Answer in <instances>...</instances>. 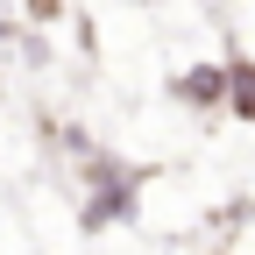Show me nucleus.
<instances>
[{"instance_id":"obj_4","label":"nucleus","mask_w":255,"mask_h":255,"mask_svg":"<svg viewBox=\"0 0 255 255\" xmlns=\"http://www.w3.org/2000/svg\"><path fill=\"white\" fill-rule=\"evenodd\" d=\"M28 14H36V21H50V14H57V0H28Z\"/></svg>"},{"instance_id":"obj_2","label":"nucleus","mask_w":255,"mask_h":255,"mask_svg":"<svg viewBox=\"0 0 255 255\" xmlns=\"http://www.w3.org/2000/svg\"><path fill=\"white\" fill-rule=\"evenodd\" d=\"M177 100H191V107H220V100H227V71H220V64L184 71V78H177Z\"/></svg>"},{"instance_id":"obj_3","label":"nucleus","mask_w":255,"mask_h":255,"mask_svg":"<svg viewBox=\"0 0 255 255\" xmlns=\"http://www.w3.org/2000/svg\"><path fill=\"white\" fill-rule=\"evenodd\" d=\"M227 100L241 121H255V64H227Z\"/></svg>"},{"instance_id":"obj_1","label":"nucleus","mask_w":255,"mask_h":255,"mask_svg":"<svg viewBox=\"0 0 255 255\" xmlns=\"http://www.w3.org/2000/svg\"><path fill=\"white\" fill-rule=\"evenodd\" d=\"M135 191H142V177L128 170V163H114V156H92V199H85V227L100 234V227H114V220H128V213H135Z\"/></svg>"}]
</instances>
